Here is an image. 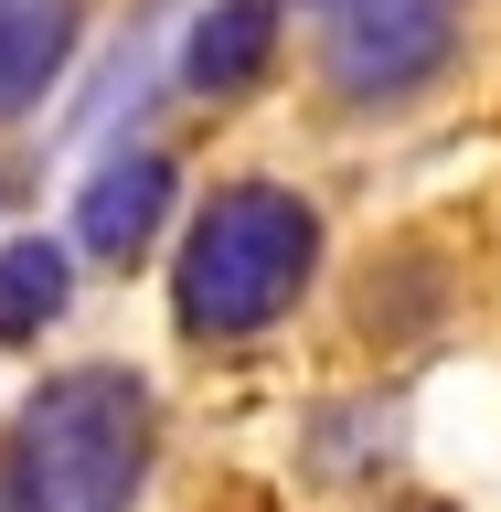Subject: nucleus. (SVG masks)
I'll return each mask as SVG.
<instances>
[{
    "instance_id": "f257e3e1",
    "label": "nucleus",
    "mask_w": 501,
    "mask_h": 512,
    "mask_svg": "<svg viewBox=\"0 0 501 512\" xmlns=\"http://www.w3.org/2000/svg\"><path fill=\"white\" fill-rule=\"evenodd\" d=\"M320 267H331V224L310 192L278 171H224L192 192L171 235V331L192 352H246L310 310Z\"/></svg>"
},
{
    "instance_id": "f03ea898",
    "label": "nucleus",
    "mask_w": 501,
    "mask_h": 512,
    "mask_svg": "<svg viewBox=\"0 0 501 512\" xmlns=\"http://www.w3.org/2000/svg\"><path fill=\"white\" fill-rule=\"evenodd\" d=\"M160 480V384L128 352L43 363L0 416V512H139Z\"/></svg>"
},
{
    "instance_id": "7ed1b4c3",
    "label": "nucleus",
    "mask_w": 501,
    "mask_h": 512,
    "mask_svg": "<svg viewBox=\"0 0 501 512\" xmlns=\"http://www.w3.org/2000/svg\"><path fill=\"white\" fill-rule=\"evenodd\" d=\"M470 43H480V0H320V32L299 64H310L320 118L395 128L459 86Z\"/></svg>"
},
{
    "instance_id": "20e7f679",
    "label": "nucleus",
    "mask_w": 501,
    "mask_h": 512,
    "mask_svg": "<svg viewBox=\"0 0 501 512\" xmlns=\"http://www.w3.org/2000/svg\"><path fill=\"white\" fill-rule=\"evenodd\" d=\"M182 214H192V192H182V160L160 150V139H128L118 160H96V171H86L75 214H64V246L86 256L96 278H139L150 256H171Z\"/></svg>"
},
{
    "instance_id": "39448f33",
    "label": "nucleus",
    "mask_w": 501,
    "mask_h": 512,
    "mask_svg": "<svg viewBox=\"0 0 501 512\" xmlns=\"http://www.w3.org/2000/svg\"><path fill=\"white\" fill-rule=\"evenodd\" d=\"M288 0H203L182 32V54H171V86L192 96V107H246V96L278 86L288 64Z\"/></svg>"
},
{
    "instance_id": "423d86ee",
    "label": "nucleus",
    "mask_w": 501,
    "mask_h": 512,
    "mask_svg": "<svg viewBox=\"0 0 501 512\" xmlns=\"http://www.w3.org/2000/svg\"><path fill=\"white\" fill-rule=\"evenodd\" d=\"M86 32H96V0H0V139L54 107Z\"/></svg>"
},
{
    "instance_id": "0eeeda50",
    "label": "nucleus",
    "mask_w": 501,
    "mask_h": 512,
    "mask_svg": "<svg viewBox=\"0 0 501 512\" xmlns=\"http://www.w3.org/2000/svg\"><path fill=\"white\" fill-rule=\"evenodd\" d=\"M75 267L86 256L64 235H0V352H43L75 310Z\"/></svg>"
},
{
    "instance_id": "6e6552de",
    "label": "nucleus",
    "mask_w": 501,
    "mask_h": 512,
    "mask_svg": "<svg viewBox=\"0 0 501 512\" xmlns=\"http://www.w3.org/2000/svg\"><path fill=\"white\" fill-rule=\"evenodd\" d=\"M363 512H459V502H438V491H374Z\"/></svg>"
}]
</instances>
